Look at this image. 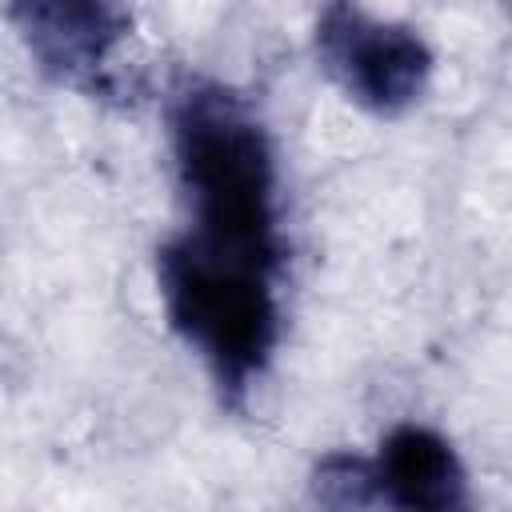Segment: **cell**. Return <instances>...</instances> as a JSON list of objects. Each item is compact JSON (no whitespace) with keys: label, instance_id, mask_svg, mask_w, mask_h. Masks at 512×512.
Wrapping results in <instances>:
<instances>
[{"label":"cell","instance_id":"277c9868","mask_svg":"<svg viewBox=\"0 0 512 512\" xmlns=\"http://www.w3.org/2000/svg\"><path fill=\"white\" fill-rule=\"evenodd\" d=\"M368 468L392 512H476L456 448L424 424H396Z\"/></svg>","mask_w":512,"mask_h":512},{"label":"cell","instance_id":"6da1fadb","mask_svg":"<svg viewBox=\"0 0 512 512\" xmlns=\"http://www.w3.org/2000/svg\"><path fill=\"white\" fill-rule=\"evenodd\" d=\"M172 152L204 252L280 268L276 156L264 124L224 88L192 84L172 108Z\"/></svg>","mask_w":512,"mask_h":512},{"label":"cell","instance_id":"3957f363","mask_svg":"<svg viewBox=\"0 0 512 512\" xmlns=\"http://www.w3.org/2000/svg\"><path fill=\"white\" fill-rule=\"evenodd\" d=\"M316 56L332 80L376 116H396L416 104L432 72V52L408 24L376 20L348 4L320 12Z\"/></svg>","mask_w":512,"mask_h":512},{"label":"cell","instance_id":"7a4b0ae2","mask_svg":"<svg viewBox=\"0 0 512 512\" xmlns=\"http://www.w3.org/2000/svg\"><path fill=\"white\" fill-rule=\"evenodd\" d=\"M156 280L168 324L204 356L220 396L240 404L244 392L264 376L280 340L272 272L204 252L180 236L160 248Z\"/></svg>","mask_w":512,"mask_h":512},{"label":"cell","instance_id":"5b68a950","mask_svg":"<svg viewBox=\"0 0 512 512\" xmlns=\"http://www.w3.org/2000/svg\"><path fill=\"white\" fill-rule=\"evenodd\" d=\"M12 20L32 56L60 80L92 76L128 28V16L108 4H24L12 8Z\"/></svg>","mask_w":512,"mask_h":512}]
</instances>
